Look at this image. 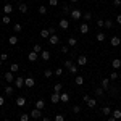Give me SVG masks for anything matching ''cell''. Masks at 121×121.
I'll return each instance as SVG.
<instances>
[{"label": "cell", "mask_w": 121, "mask_h": 121, "mask_svg": "<svg viewBox=\"0 0 121 121\" xmlns=\"http://www.w3.org/2000/svg\"><path fill=\"white\" fill-rule=\"evenodd\" d=\"M116 23H120V24H121V13H120V15H116Z\"/></svg>", "instance_id": "55"}, {"label": "cell", "mask_w": 121, "mask_h": 121, "mask_svg": "<svg viewBox=\"0 0 121 121\" xmlns=\"http://www.w3.org/2000/svg\"><path fill=\"white\" fill-rule=\"evenodd\" d=\"M16 105H18V107H24V105H26V99H24V97H18V99H16Z\"/></svg>", "instance_id": "27"}, {"label": "cell", "mask_w": 121, "mask_h": 121, "mask_svg": "<svg viewBox=\"0 0 121 121\" xmlns=\"http://www.w3.org/2000/svg\"><path fill=\"white\" fill-rule=\"evenodd\" d=\"M110 44H112L113 47H118V45H121V37H120V36H113V37H112V40H110Z\"/></svg>", "instance_id": "7"}, {"label": "cell", "mask_w": 121, "mask_h": 121, "mask_svg": "<svg viewBox=\"0 0 121 121\" xmlns=\"http://www.w3.org/2000/svg\"><path fill=\"white\" fill-rule=\"evenodd\" d=\"M36 108L44 110V108H45V102H44V100H37V102H36Z\"/></svg>", "instance_id": "29"}, {"label": "cell", "mask_w": 121, "mask_h": 121, "mask_svg": "<svg viewBox=\"0 0 121 121\" xmlns=\"http://www.w3.org/2000/svg\"><path fill=\"white\" fill-rule=\"evenodd\" d=\"M105 28H107V29H112L113 28V21H112V19H105Z\"/></svg>", "instance_id": "36"}, {"label": "cell", "mask_w": 121, "mask_h": 121, "mask_svg": "<svg viewBox=\"0 0 121 121\" xmlns=\"http://www.w3.org/2000/svg\"><path fill=\"white\" fill-rule=\"evenodd\" d=\"M24 86H26V87H34V86H36L34 78H24Z\"/></svg>", "instance_id": "8"}, {"label": "cell", "mask_w": 121, "mask_h": 121, "mask_svg": "<svg viewBox=\"0 0 121 121\" xmlns=\"http://www.w3.org/2000/svg\"><path fill=\"white\" fill-rule=\"evenodd\" d=\"M15 87H18V89L24 87V78H21V76L15 78Z\"/></svg>", "instance_id": "4"}, {"label": "cell", "mask_w": 121, "mask_h": 121, "mask_svg": "<svg viewBox=\"0 0 121 121\" xmlns=\"http://www.w3.org/2000/svg\"><path fill=\"white\" fill-rule=\"evenodd\" d=\"M40 37H42V39H48V37H50L48 29H42V31H40Z\"/></svg>", "instance_id": "28"}, {"label": "cell", "mask_w": 121, "mask_h": 121, "mask_svg": "<svg viewBox=\"0 0 121 121\" xmlns=\"http://www.w3.org/2000/svg\"><path fill=\"white\" fill-rule=\"evenodd\" d=\"M91 19H92V13H91V11L84 13V21H91Z\"/></svg>", "instance_id": "41"}, {"label": "cell", "mask_w": 121, "mask_h": 121, "mask_svg": "<svg viewBox=\"0 0 121 121\" xmlns=\"http://www.w3.org/2000/svg\"><path fill=\"white\" fill-rule=\"evenodd\" d=\"M48 32H50V36H53V34H56L55 28H48Z\"/></svg>", "instance_id": "52"}, {"label": "cell", "mask_w": 121, "mask_h": 121, "mask_svg": "<svg viewBox=\"0 0 121 121\" xmlns=\"http://www.w3.org/2000/svg\"><path fill=\"white\" fill-rule=\"evenodd\" d=\"M37 11H39V13H40V15H45V13H47V8H45V7H44V5H40V7H39V8H37Z\"/></svg>", "instance_id": "43"}, {"label": "cell", "mask_w": 121, "mask_h": 121, "mask_svg": "<svg viewBox=\"0 0 121 121\" xmlns=\"http://www.w3.org/2000/svg\"><path fill=\"white\" fill-rule=\"evenodd\" d=\"M108 118V121H116V118H113V116H107Z\"/></svg>", "instance_id": "57"}, {"label": "cell", "mask_w": 121, "mask_h": 121, "mask_svg": "<svg viewBox=\"0 0 121 121\" xmlns=\"http://www.w3.org/2000/svg\"><path fill=\"white\" fill-rule=\"evenodd\" d=\"M3 121H10V120H3Z\"/></svg>", "instance_id": "62"}, {"label": "cell", "mask_w": 121, "mask_h": 121, "mask_svg": "<svg viewBox=\"0 0 121 121\" xmlns=\"http://www.w3.org/2000/svg\"><path fill=\"white\" fill-rule=\"evenodd\" d=\"M37 58H39V53H36V52H29V55H28L29 61H37Z\"/></svg>", "instance_id": "13"}, {"label": "cell", "mask_w": 121, "mask_h": 121, "mask_svg": "<svg viewBox=\"0 0 121 121\" xmlns=\"http://www.w3.org/2000/svg\"><path fill=\"white\" fill-rule=\"evenodd\" d=\"M44 76H45V78H52V76H53V71H52V69H45V71H44Z\"/></svg>", "instance_id": "44"}, {"label": "cell", "mask_w": 121, "mask_h": 121, "mask_svg": "<svg viewBox=\"0 0 121 121\" xmlns=\"http://www.w3.org/2000/svg\"><path fill=\"white\" fill-rule=\"evenodd\" d=\"M29 2H32V0H29Z\"/></svg>", "instance_id": "63"}, {"label": "cell", "mask_w": 121, "mask_h": 121, "mask_svg": "<svg viewBox=\"0 0 121 121\" xmlns=\"http://www.w3.org/2000/svg\"><path fill=\"white\" fill-rule=\"evenodd\" d=\"M118 78H120V74H118L116 71H113V73H110V79H112V81H116Z\"/></svg>", "instance_id": "40"}, {"label": "cell", "mask_w": 121, "mask_h": 121, "mask_svg": "<svg viewBox=\"0 0 121 121\" xmlns=\"http://www.w3.org/2000/svg\"><path fill=\"white\" fill-rule=\"evenodd\" d=\"M48 5L50 7H56L58 5V0H48Z\"/></svg>", "instance_id": "51"}, {"label": "cell", "mask_w": 121, "mask_h": 121, "mask_svg": "<svg viewBox=\"0 0 121 121\" xmlns=\"http://www.w3.org/2000/svg\"><path fill=\"white\" fill-rule=\"evenodd\" d=\"M55 121H65V116L61 113H56L55 115Z\"/></svg>", "instance_id": "42"}, {"label": "cell", "mask_w": 121, "mask_h": 121, "mask_svg": "<svg viewBox=\"0 0 121 121\" xmlns=\"http://www.w3.org/2000/svg\"><path fill=\"white\" fill-rule=\"evenodd\" d=\"M95 39H97L99 42H103V40H105V34H103V32H97V34H95Z\"/></svg>", "instance_id": "33"}, {"label": "cell", "mask_w": 121, "mask_h": 121, "mask_svg": "<svg viewBox=\"0 0 121 121\" xmlns=\"http://www.w3.org/2000/svg\"><path fill=\"white\" fill-rule=\"evenodd\" d=\"M2 23H5V24L11 23V19H10V15H3V18H2Z\"/></svg>", "instance_id": "38"}, {"label": "cell", "mask_w": 121, "mask_h": 121, "mask_svg": "<svg viewBox=\"0 0 121 121\" xmlns=\"http://www.w3.org/2000/svg\"><path fill=\"white\" fill-rule=\"evenodd\" d=\"M53 74H56V76H61V74H63V69H61V68H56L55 71H53Z\"/></svg>", "instance_id": "49"}, {"label": "cell", "mask_w": 121, "mask_h": 121, "mask_svg": "<svg viewBox=\"0 0 121 121\" xmlns=\"http://www.w3.org/2000/svg\"><path fill=\"white\" fill-rule=\"evenodd\" d=\"M86 103H87V107H89V108H95V105H97V100L91 97V99H89V100H87Z\"/></svg>", "instance_id": "23"}, {"label": "cell", "mask_w": 121, "mask_h": 121, "mask_svg": "<svg viewBox=\"0 0 121 121\" xmlns=\"http://www.w3.org/2000/svg\"><path fill=\"white\" fill-rule=\"evenodd\" d=\"M68 100H69V94H68V92H61V94H60V102L66 103Z\"/></svg>", "instance_id": "14"}, {"label": "cell", "mask_w": 121, "mask_h": 121, "mask_svg": "<svg viewBox=\"0 0 121 121\" xmlns=\"http://www.w3.org/2000/svg\"><path fill=\"white\" fill-rule=\"evenodd\" d=\"M78 45V39L76 37H68V47H76Z\"/></svg>", "instance_id": "20"}, {"label": "cell", "mask_w": 121, "mask_h": 121, "mask_svg": "<svg viewBox=\"0 0 121 121\" xmlns=\"http://www.w3.org/2000/svg\"><path fill=\"white\" fill-rule=\"evenodd\" d=\"M11 11H13V7H11L10 3H5V5H3V13H5V15H10Z\"/></svg>", "instance_id": "19"}, {"label": "cell", "mask_w": 121, "mask_h": 121, "mask_svg": "<svg viewBox=\"0 0 121 121\" xmlns=\"http://www.w3.org/2000/svg\"><path fill=\"white\" fill-rule=\"evenodd\" d=\"M42 50H44V47L40 45V44H36V45L32 47V52H36V53H39V55H40V52H42Z\"/></svg>", "instance_id": "25"}, {"label": "cell", "mask_w": 121, "mask_h": 121, "mask_svg": "<svg viewBox=\"0 0 121 121\" xmlns=\"http://www.w3.org/2000/svg\"><path fill=\"white\" fill-rule=\"evenodd\" d=\"M3 103H5V97H2V95H0V107H2Z\"/></svg>", "instance_id": "56"}, {"label": "cell", "mask_w": 121, "mask_h": 121, "mask_svg": "<svg viewBox=\"0 0 121 121\" xmlns=\"http://www.w3.org/2000/svg\"><path fill=\"white\" fill-rule=\"evenodd\" d=\"M113 5H115V7H120V5H121V0H113Z\"/></svg>", "instance_id": "53"}, {"label": "cell", "mask_w": 121, "mask_h": 121, "mask_svg": "<svg viewBox=\"0 0 121 121\" xmlns=\"http://www.w3.org/2000/svg\"><path fill=\"white\" fill-rule=\"evenodd\" d=\"M18 10H19V13L26 15V13H28V5H26V3H19V5H18Z\"/></svg>", "instance_id": "16"}, {"label": "cell", "mask_w": 121, "mask_h": 121, "mask_svg": "<svg viewBox=\"0 0 121 121\" xmlns=\"http://www.w3.org/2000/svg\"><path fill=\"white\" fill-rule=\"evenodd\" d=\"M13 2H19V0H13Z\"/></svg>", "instance_id": "61"}, {"label": "cell", "mask_w": 121, "mask_h": 121, "mask_svg": "<svg viewBox=\"0 0 121 121\" xmlns=\"http://www.w3.org/2000/svg\"><path fill=\"white\" fill-rule=\"evenodd\" d=\"M69 16L74 19V21H78V19L82 18V11H81L79 8H73V10H71V13H69Z\"/></svg>", "instance_id": "1"}, {"label": "cell", "mask_w": 121, "mask_h": 121, "mask_svg": "<svg viewBox=\"0 0 121 121\" xmlns=\"http://www.w3.org/2000/svg\"><path fill=\"white\" fill-rule=\"evenodd\" d=\"M50 102H52V103H58V102H60V94L53 92L52 95H50Z\"/></svg>", "instance_id": "18"}, {"label": "cell", "mask_w": 121, "mask_h": 121, "mask_svg": "<svg viewBox=\"0 0 121 121\" xmlns=\"http://www.w3.org/2000/svg\"><path fill=\"white\" fill-rule=\"evenodd\" d=\"M95 95H97V97H102L103 95V89L102 87H95Z\"/></svg>", "instance_id": "37"}, {"label": "cell", "mask_w": 121, "mask_h": 121, "mask_svg": "<svg viewBox=\"0 0 121 121\" xmlns=\"http://www.w3.org/2000/svg\"><path fill=\"white\" fill-rule=\"evenodd\" d=\"M2 65H3V61H2V60H0V66H2Z\"/></svg>", "instance_id": "60"}, {"label": "cell", "mask_w": 121, "mask_h": 121, "mask_svg": "<svg viewBox=\"0 0 121 121\" xmlns=\"http://www.w3.org/2000/svg\"><path fill=\"white\" fill-rule=\"evenodd\" d=\"M112 108H110V107H103L102 108V115H105V116H112Z\"/></svg>", "instance_id": "21"}, {"label": "cell", "mask_w": 121, "mask_h": 121, "mask_svg": "<svg viewBox=\"0 0 121 121\" xmlns=\"http://www.w3.org/2000/svg\"><path fill=\"white\" fill-rule=\"evenodd\" d=\"M0 60H2V61H7V60H8V53H5V52L0 53Z\"/></svg>", "instance_id": "47"}, {"label": "cell", "mask_w": 121, "mask_h": 121, "mask_svg": "<svg viewBox=\"0 0 121 121\" xmlns=\"http://www.w3.org/2000/svg\"><path fill=\"white\" fill-rule=\"evenodd\" d=\"M95 24H97L99 28H105V21H103V19H97V23H95Z\"/></svg>", "instance_id": "46"}, {"label": "cell", "mask_w": 121, "mask_h": 121, "mask_svg": "<svg viewBox=\"0 0 121 121\" xmlns=\"http://www.w3.org/2000/svg\"><path fill=\"white\" fill-rule=\"evenodd\" d=\"M69 52V47L68 45H61V53H68Z\"/></svg>", "instance_id": "50"}, {"label": "cell", "mask_w": 121, "mask_h": 121, "mask_svg": "<svg viewBox=\"0 0 121 121\" xmlns=\"http://www.w3.org/2000/svg\"><path fill=\"white\" fill-rule=\"evenodd\" d=\"M73 113H76V115L81 113V107H79V105H74V107H73Z\"/></svg>", "instance_id": "48"}, {"label": "cell", "mask_w": 121, "mask_h": 121, "mask_svg": "<svg viewBox=\"0 0 121 121\" xmlns=\"http://www.w3.org/2000/svg\"><path fill=\"white\" fill-rule=\"evenodd\" d=\"M71 10H73V8H69V7H68V5H65V7H63V10H61V13H63V15H65V16H68V15H69V13H71Z\"/></svg>", "instance_id": "34"}, {"label": "cell", "mask_w": 121, "mask_h": 121, "mask_svg": "<svg viewBox=\"0 0 121 121\" xmlns=\"http://www.w3.org/2000/svg\"><path fill=\"white\" fill-rule=\"evenodd\" d=\"M58 42H60V37H58L56 34H53V36L48 37V44H50V45H56Z\"/></svg>", "instance_id": "9"}, {"label": "cell", "mask_w": 121, "mask_h": 121, "mask_svg": "<svg viewBox=\"0 0 121 121\" xmlns=\"http://www.w3.org/2000/svg\"><path fill=\"white\" fill-rule=\"evenodd\" d=\"M13 31H15L16 34H19V32L23 31V24H21V23H15V26H13Z\"/></svg>", "instance_id": "22"}, {"label": "cell", "mask_w": 121, "mask_h": 121, "mask_svg": "<svg viewBox=\"0 0 121 121\" xmlns=\"http://www.w3.org/2000/svg\"><path fill=\"white\" fill-rule=\"evenodd\" d=\"M8 44L10 45H16V44H18V36H10Z\"/></svg>", "instance_id": "24"}, {"label": "cell", "mask_w": 121, "mask_h": 121, "mask_svg": "<svg viewBox=\"0 0 121 121\" xmlns=\"http://www.w3.org/2000/svg\"><path fill=\"white\" fill-rule=\"evenodd\" d=\"M29 116H31L29 113H21V115H19V121H28Z\"/></svg>", "instance_id": "35"}, {"label": "cell", "mask_w": 121, "mask_h": 121, "mask_svg": "<svg viewBox=\"0 0 121 121\" xmlns=\"http://www.w3.org/2000/svg\"><path fill=\"white\" fill-rule=\"evenodd\" d=\"M42 121H50V118H47V116H45V118H42Z\"/></svg>", "instance_id": "58"}, {"label": "cell", "mask_w": 121, "mask_h": 121, "mask_svg": "<svg viewBox=\"0 0 121 121\" xmlns=\"http://www.w3.org/2000/svg\"><path fill=\"white\" fill-rule=\"evenodd\" d=\"M31 118H34V120H39V118H42V110H39V108H34V110H31Z\"/></svg>", "instance_id": "2"}, {"label": "cell", "mask_w": 121, "mask_h": 121, "mask_svg": "<svg viewBox=\"0 0 121 121\" xmlns=\"http://www.w3.org/2000/svg\"><path fill=\"white\" fill-rule=\"evenodd\" d=\"M40 58H42L44 61H48V60H50V52H48V50H42V52H40Z\"/></svg>", "instance_id": "12"}, {"label": "cell", "mask_w": 121, "mask_h": 121, "mask_svg": "<svg viewBox=\"0 0 121 121\" xmlns=\"http://www.w3.org/2000/svg\"><path fill=\"white\" fill-rule=\"evenodd\" d=\"M112 116H113V118H116V120H120V118H121V110H118V108H116V110H113Z\"/></svg>", "instance_id": "30"}, {"label": "cell", "mask_w": 121, "mask_h": 121, "mask_svg": "<svg viewBox=\"0 0 121 121\" xmlns=\"http://www.w3.org/2000/svg\"><path fill=\"white\" fill-rule=\"evenodd\" d=\"M69 73H71V74H76V73H78V65L71 66V68H69Z\"/></svg>", "instance_id": "45"}, {"label": "cell", "mask_w": 121, "mask_h": 121, "mask_svg": "<svg viewBox=\"0 0 121 121\" xmlns=\"http://www.w3.org/2000/svg\"><path fill=\"white\" fill-rule=\"evenodd\" d=\"M74 82H76V86H82V84H84V78H82V76H76Z\"/></svg>", "instance_id": "32"}, {"label": "cell", "mask_w": 121, "mask_h": 121, "mask_svg": "<svg viewBox=\"0 0 121 121\" xmlns=\"http://www.w3.org/2000/svg\"><path fill=\"white\" fill-rule=\"evenodd\" d=\"M79 31H81V34H87V32H89V24H87V23H81Z\"/></svg>", "instance_id": "11"}, {"label": "cell", "mask_w": 121, "mask_h": 121, "mask_svg": "<svg viewBox=\"0 0 121 121\" xmlns=\"http://www.w3.org/2000/svg\"><path fill=\"white\" fill-rule=\"evenodd\" d=\"M69 2H73V3H76V2H78V0H69Z\"/></svg>", "instance_id": "59"}, {"label": "cell", "mask_w": 121, "mask_h": 121, "mask_svg": "<svg viewBox=\"0 0 121 121\" xmlns=\"http://www.w3.org/2000/svg\"><path fill=\"white\" fill-rule=\"evenodd\" d=\"M53 92L55 94H61L63 92V84H60V82L55 84V86H53Z\"/></svg>", "instance_id": "17"}, {"label": "cell", "mask_w": 121, "mask_h": 121, "mask_svg": "<svg viewBox=\"0 0 121 121\" xmlns=\"http://www.w3.org/2000/svg\"><path fill=\"white\" fill-rule=\"evenodd\" d=\"M112 66L115 68V69H120V68H121V60H120V58H115V60H112Z\"/></svg>", "instance_id": "15"}, {"label": "cell", "mask_w": 121, "mask_h": 121, "mask_svg": "<svg viewBox=\"0 0 121 121\" xmlns=\"http://www.w3.org/2000/svg\"><path fill=\"white\" fill-rule=\"evenodd\" d=\"M18 69H19V65H18V63H11V65H10V71H11V73H16Z\"/></svg>", "instance_id": "31"}, {"label": "cell", "mask_w": 121, "mask_h": 121, "mask_svg": "<svg viewBox=\"0 0 121 121\" xmlns=\"http://www.w3.org/2000/svg\"><path fill=\"white\" fill-rule=\"evenodd\" d=\"M13 92H15V87L8 84V86L5 87V94H7V95H13Z\"/></svg>", "instance_id": "26"}, {"label": "cell", "mask_w": 121, "mask_h": 121, "mask_svg": "<svg viewBox=\"0 0 121 121\" xmlns=\"http://www.w3.org/2000/svg\"><path fill=\"white\" fill-rule=\"evenodd\" d=\"M63 66H65V68H68V69H69V68H71V66H73V61H71V60H65V61H63Z\"/></svg>", "instance_id": "39"}, {"label": "cell", "mask_w": 121, "mask_h": 121, "mask_svg": "<svg viewBox=\"0 0 121 121\" xmlns=\"http://www.w3.org/2000/svg\"><path fill=\"white\" fill-rule=\"evenodd\" d=\"M100 87H102L103 91H108V89H110V79H108V78H103L102 82H100Z\"/></svg>", "instance_id": "5"}, {"label": "cell", "mask_w": 121, "mask_h": 121, "mask_svg": "<svg viewBox=\"0 0 121 121\" xmlns=\"http://www.w3.org/2000/svg\"><path fill=\"white\" fill-rule=\"evenodd\" d=\"M76 63H78V66H86L87 65V56L86 55H79L78 58H76Z\"/></svg>", "instance_id": "3"}, {"label": "cell", "mask_w": 121, "mask_h": 121, "mask_svg": "<svg viewBox=\"0 0 121 121\" xmlns=\"http://www.w3.org/2000/svg\"><path fill=\"white\" fill-rule=\"evenodd\" d=\"M5 81L8 84L15 82V73H11V71H8V73H5Z\"/></svg>", "instance_id": "6"}, {"label": "cell", "mask_w": 121, "mask_h": 121, "mask_svg": "<svg viewBox=\"0 0 121 121\" xmlns=\"http://www.w3.org/2000/svg\"><path fill=\"white\" fill-rule=\"evenodd\" d=\"M58 24H60V28H61V29H68V28H69V21H68L66 18H61Z\"/></svg>", "instance_id": "10"}, {"label": "cell", "mask_w": 121, "mask_h": 121, "mask_svg": "<svg viewBox=\"0 0 121 121\" xmlns=\"http://www.w3.org/2000/svg\"><path fill=\"white\" fill-rule=\"evenodd\" d=\"M89 99H91V97H89V95H87V94H86V95H82V102H87V100H89Z\"/></svg>", "instance_id": "54"}]
</instances>
